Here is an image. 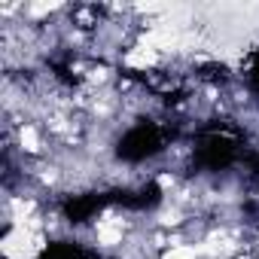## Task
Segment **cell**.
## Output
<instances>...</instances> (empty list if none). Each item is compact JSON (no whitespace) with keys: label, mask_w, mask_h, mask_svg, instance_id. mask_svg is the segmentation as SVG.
Instances as JSON below:
<instances>
[{"label":"cell","mask_w":259,"mask_h":259,"mask_svg":"<svg viewBox=\"0 0 259 259\" xmlns=\"http://www.w3.org/2000/svg\"><path fill=\"white\" fill-rule=\"evenodd\" d=\"M159 259H201V253L195 244H177V247H168L165 253H159Z\"/></svg>","instance_id":"1"}]
</instances>
